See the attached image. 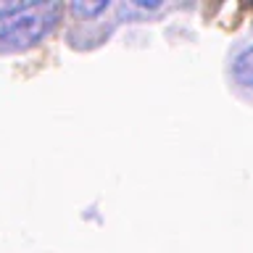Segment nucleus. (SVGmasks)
Masks as SVG:
<instances>
[{"label":"nucleus","instance_id":"1","mask_svg":"<svg viewBox=\"0 0 253 253\" xmlns=\"http://www.w3.org/2000/svg\"><path fill=\"white\" fill-rule=\"evenodd\" d=\"M61 3H27L21 11L0 19V53H19L40 45L58 27Z\"/></svg>","mask_w":253,"mask_h":253},{"label":"nucleus","instance_id":"2","mask_svg":"<svg viewBox=\"0 0 253 253\" xmlns=\"http://www.w3.org/2000/svg\"><path fill=\"white\" fill-rule=\"evenodd\" d=\"M232 71H235V79H237V82L245 84L248 90H253V45L245 47V50L235 58Z\"/></svg>","mask_w":253,"mask_h":253},{"label":"nucleus","instance_id":"3","mask_svg":"<svg viewBox=\"0 0 253 253\" xmlns=\"http://www.w3.org/2000/svg\"><path fill=\"white\" fill-rule=\"evenodd\" d=\"M108 8V3H74L71 5V11L79 13V16H98Z\"/></svg>","mask_w":253,"mask_h":253}]
</instances>
